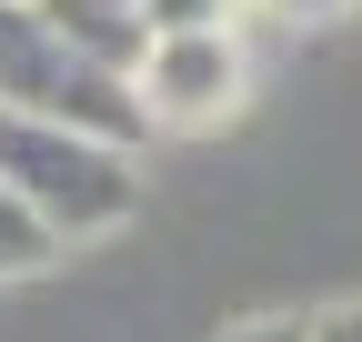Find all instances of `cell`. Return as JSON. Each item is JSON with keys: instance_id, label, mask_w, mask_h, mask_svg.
<instances>
[{"instance_id": "obj_3", "label": "cell", "mask_w": 362, "mask_h": 342, "mask_svg": "<svg viewBox=\"0 0 362 342\" xmlns=\"http://www.w3.org/2000/svg\"><path fill=\"white\" fill-rule=\"evenodd\" d=\"M242 91H252L242 30H151L141 61H131L141 131H211V121L242 111Z\"/></svg>"}, {"instance_id": "obj_4", "label": "cell", "mask_w": 362, "mask_h": 342, "mask_svg": "<svg viewBox=\"0 0 362 342\" xmlns=\"http://www.w3.org/2000/svg\"><path fill=\"white\" fill-rule=\"evenodd\" d=\"M30 11L51 20L61 51H81L90 71H121V81H131V61H141V40H151V20L131 11V0H30Z\"/></svg>"}, {"instance_id": "obj_5", "label": "cell", "mask_w": 362, "mask_h": 342, "mask_svg": "<svg viewBox=\"0 0 362 342\" xmlns=\"http://www.w3.org/2000/svg\"><path fill=\"white\" fill-rule=\"evenodd\" d=\"M51 252H61V242L40 232V222H30V211H21L11 191H0V282H21V272H51Z\"/></svg>"}, {"instance_id": "obj_6", "label": "cell", "mask_w": 362, "mask_h": 342, "mask_svg": "<svg viewBox=\"0 0 362 342\" xmlns=\"http://www.w3.org/2000/svg\"><path fill=\"white\" fill-rule=\"evenodd\" d=\"M252 0H141V20L151 30H242Z\"/></svg>"}, {"instance_id": "obj_9", "label": "cell", "mask_w": 362, "mask_h": 342, "mask_svg": "<svg viewBox=\"0 0 362 342\" xmlns=\"http://www.w3.org/2000/svg\"><path fill=\"white\" fill-rule=\"evenodd\" d=\"M252 11H272V20H342L352 0H252Z\"/></svg>"}, {"instance_id": "obj_1", "label": "cell", "mask_w": 362, "mask_h": 342, "mask_svg": "<svg viewBox=\"0 0 362 342\" xmlns=\"http://www.w3.org/2000/svg\"><path fill=\"white\" fill-rule=\"evenodd\" d=\"M0 191L51 242H101L141 211V161L101 131H71V121H30L0 111Z\"/></svg>"}, {"instance_id": "obj_8", "label": "cell", "mask_w": 362, "mask_h": 342, "mask_svg": "<svg viewBox=\"0 0 362 342\" xmlns=\"http://www.w3.org/2000/svg\"><path fill=\"white\" fill-rule=\"evenodd\" d=\"M312 342H362V302H332V312H312Z\"/></svg>"}, {"instance_id": "obj_7", "label": "cell", "mask_w": 362, "mask_h": 342, "mask_svg": "<svg viewBox=\"0 0 362 342\" xmlns=\"http://www.w3.org/2000/svg\"><path fill=\"white\" fill-rule=\"evenodd\" d=\"M221 342H312V312H252V322H232Z\"/></svg>"}, {"instance_id": "obj_2", "label": "cell", "mask_w": 362, "mask_h": 342, "mask_svg": "<svg viewBox=\"0 0 362 342\" xmlns=\"http://www.w3.org/2000/svg\"><path fill=\"white\" fill-rule=\"evenodd\" d=\"M0 111L71 121V131H101L121 151H141V101H131V81L90 71L81 51H61L30 0H0Z\"/></svg>"}]
</instances>
